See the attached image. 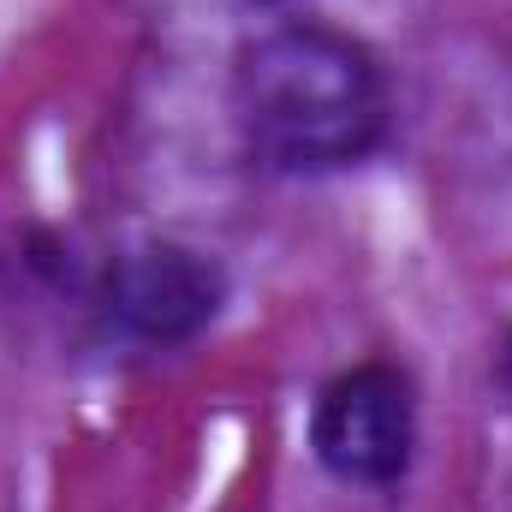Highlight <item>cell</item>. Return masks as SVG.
Wrapping results in <instances>:
<instances>
[{"instance_id": "3957f363", "label": "cell", "mask_w": 512, "mask_h": 512, "mask_svg": "<svg viewBox=\"0 0 512 512\" xmlns=\"http://www.w3.org/2000/svg\"><path fill=\"white\" fill-rule=\"evenodd\" d=\"M102 316L131 346H191L227 304V274L215 256L179 239H143L102 268Z\"/></svg>"}, {"instance_id": "6da1fadb", "label": "cell", "mask_w": 512, "mask_h": 512, "mask_svg": "<svg viewBox=\"0 0 512 512\" xmlns=\"http://www.w3.org/2000/svg\"><path fill=\"white\" fill-rule=\"evenodd\" d=\"M233 120L268 173L322 179L364 167L382 149L393 126V96L364 36L322 18H292L239 48Z\"/></svg>"}, {"instance_id": "277c9868", "label": "cell", "mask_w": 512, "mask_h": 512, "mask_svg": "<svg viewBox=\"0 0 512 512\" xmlns=\"http://www.w3.org/2000/svg\"><path fill=\"white\" fill-rule=\"evenodd\" d=\"M251 6H280V0H251Z\"/></svg>"}, {"instance_id": "7a4b0ae2", "label": "cell", "mask_w": 512, "mask_h": 512, "mask_svg": "<svg viewBox=\"0 0 512 512\" xmlns=\"http://www.w3.org/2000/svg\"><path fill=\"white\" fill-rule=\"evenodd\" d=\"M310 453L346 489H393L417 459V387L399 364L364 358L328 376L310 405Z\"/></svg>"}]
</instances>
